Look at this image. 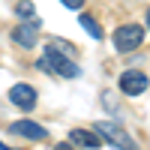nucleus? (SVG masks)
Returning <instances> with one entry per match:
<instances>
[{"label":"nucleus","mask_w":150,"mask_h":150,"mask_svg":"<svg viewBox=\"0 0 150 150\" xmlns=\"http://www.w3.org/2000/svg\"><path fill=\"white\" fill-rule=\"evenodd\" d=\"M36 66L42 72H48V75H60V78H78L81 75V66L75 63V57H69L66 51L54 48L51 42L45 45V54H42V60H36Z\"/></svg>","instance_id":"f257e3e1"},{"label":"nucleus","mask_w":150,"mask_h":150,"mask_svg":"<svg viewBox=\"0 0 150 150\" xmlns=\"http://www.w3.org/2000/svg\"><path fill=\"white\" fill-rule=\"evenodd\" d=\"M93 129H96L99 138H102L105 144H111L114 150H138V144H135L132 135L123 129V126L111 123V120H99V123H93Z\"/></svg>","instance_id":"f03ea898"},{"label":"nucleus","mask_w":150,"mask_h":150,"mask_svg":"<svg viewBox=\"0 0 150 150\" xmlns=\"http://www.w3.org/2000/svg\"><path fill=\"white\" fill-rule=\"evenodd\" d=\"M141 42H144V27L141 24H123V27L114 30V48L120 54L141 48Z\"/></svg>","instance_id":"7ed1b4c3"},{"label":"nucleus","mask_w":150,"mask_h":150,"mask_svg":"<svg viewBox=\"0 0 150 150\" xmlns=\"http://www.w3.org/2000/svg\"><path fill=\"white\" fill-rule=\"evenodd\" d=\"M117 87H120L123 96H141L147 87H150V78H147L144 72H138V69H126V72H120Z\"/></svg>","instance_id":"20e7f679"},{"label":"nucleus","mask_w":150,"mask_h":150,"mask_svg":"<svg viewBox=\"0 0 150 150\" xmlns=\"http://www.w3.org/2000/svg\"><path fill=\"white\" fill-rule=\"evenodd\" d=\"M39 30H42V21L39 18H27V21H21L18 27L12 30V39H15V45H21V48H33L39 42Z\"/></svg>","instance_id":"39448f33"},{"label":"nucleus","mask_w":150,"mask_h":150,"mask_svg":"<svg viewBox=\"0 0 150 150\" xmlns=\"http://www.w3.org/2000/svg\"><path fill=\"white\" fill-rule=\"evenodd\" d=\"M9 102L21 111H33L36 108V90L30 84H12L9 87Z\"/></svg>","instance_id":"423d86ee"},{"label":"nucleus","mask_w":150,"mask_h":150,"mask_svg":"<svg viewBox=\"0 0 150 150\" xmlns=\"http://www.w3.org/2000/svg\"><path fill=\"white\" fill-rule=\"evenodd\" d=\"M12 135H21V138H27V141H45L48 138V129L42 126V123H33V120H15L9 126Z\"/></svg>","instance_id":"0eeeda50"},{"label":"nucleus","mask_w":150,"mask_h":150,"mask_svg":"<svg viewBox=\"0 0 150 150\" xmlns=\"http://www.w3.org/2000/svg\"><path fill=\"white\" fill-rule=\"evenodd\" d=\"M69 141L78 144V147H99V144H102V138L96 135V129H93V132H87V129H72V132H69Z\"/></svg>","instance_id":"6e6552de"},{"label":"nucleus","mask_w":150,"mask_h":150,"mask_svg":"<svg viewBox=\"0 0 150 150\" xmlns=\"http://www.w3.org/2000/svg\"><path fill=\"white\" fill-rule=\"evenodd\" d=\"M78 21H81V27H84L87 33H90L93 39H102V36H105V33H102V27H99V21H96L93 15H87V12H81V18H78Z\"/></svg>","instance_id":"1a4fd4ad"},{"label":"nucleus","mask_w":150,"mask_h":150,"mask_svg":"<svg viewBox=\"0 0 150 150\" xmlns=\"http://www.w3.org/2000/svg\"><path fill=\"white\" fill-rule=\"evenodd\" d=\"M15 15L27 21V18H36V9H33L30 0H18V3H15Z\"/></svg>","instance_id":"9d476101"},{"label":"nucleus","mask_w":150,"mask_h":150,"mask_svg":"<svg viewBox=\"0 0 150 150\" xmlns=\"http://www.w3.org/2000/svg\"><path fill=\"white\" fill-rule=\"evenodd\" d=\"M51 45H54V48H60V51H66L69 57H78V48L69 45V42H63V39H51Z\"/></svg>","instance_id":"9b49d317"},{"label":"nucleus","mask_w":150,"mask_h":150,"mask_svg":"<svg viewBox=\"0 0 150 150\" xmlns=\"http://www.w3.org/2000/svg\"><path fill=\"white\" fill-rule=\"evenodd\" d=\"M102 102L108 111H117V99H111V93H102Z\"/></svg>","instance_id":"f8f14e48"},{"label":"nucleus","mask_w":150,"mask_h":150,"mask_svg":"<svg viewBox=\"0 0 150 150\" xmlns=\"http://www.w3.org/2000/svg\"><path fill=\"white\" fill-rule=\"evenodd\" d=\"M60 3H63L66 9H81V6H84V0H60Z\"/></svg>","instance_id":"ddd939ff"},{"label":"nucleus","mask_w":150,"mask_h":150,"mask_svg":"<svg viewBox=\"0 0 150 150\" xmlns=\"http://www.w3.org/2000/svg\"><path fill=\"white\" fill-rule=\"evenodd\" d=\"M54 150H75L72 144H66V141H60V144H54Z\"/></svg>","instance_id":"4468645a"},{"label":"nucleus","mask_w":150,"mask_h":150,"mask_svg":"<svg viewBox=\"0 0 150 150\" xmlns=\"http://www.w3.org/2000/svg\"><path fill=\"white\" fill-rule=\"evenodd\" d=\"M0 150H12V147H6V144H3V141H0Z\"/></svg>","instance_id":"2eb2a0df"},{"label":"nucleus","mask_w":150,"mask_h":150,"mask_svg":"<svg viewBox=\"0 0 150 150\" xmlns=\"http://www.w3.org/2000/svg\"><path fill=\"white\" fill-rule=\"evenodd\" d=\"M147 30H150V9H147Z\"/></svg>","instance_id":"dca6fc26"}]
</instances>
